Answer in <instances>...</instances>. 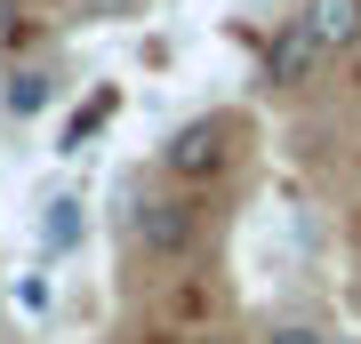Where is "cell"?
<instances>
[{
	"mask_svg": "<svg viewBox=\"0 0 361 344\" xmlns=\"http://www.w3.org/2000/svg\"><path fill=\"white\" fill-rule=\"evenodd\" d=\"M40 232H49V248H73L80 241V200H49V224Z\"/></svg>",
	"mask_w": 361,
	"mask_h": 344,
	"instance_id": "8",
	"label": "cell"
},
{
	"mask_svg": "<svg viewBox=\"0 0 361 344\" xmlns=\"http://www.w3.org/2000/svg\"><path fill=\"white\" fill-rule=\"evenodd\" d=\"M113 104H121V96H113V89H104V96H97V104H80V120H73V128H65V153H80V144H89V136H97V128H104V120H113Z\"/></svg>",
	"mask_w": 361,
	"mask_h": 344,
	"instance_id": "6",
	"label": "cell"
},
{
	"mask_svg": "<svg viewBox=\"0 0 361 344\" xmlns=\"http://www.w3.org/2000/svg\"><path fill=\"white\" fill-rule=\"evenodd\" d=\"M313 64H329V49L305 32V16H289V25L273 32V49H265V80H273V89H305Z\"/></svg>",
	"mask_w": 361,
	"mask_h": 344,
	"instance_id": "3",
	"label": "cell"
},
{
	"mask_svg": "<svg viewBox=\"0 0 361 344\" xmlns=\"http://www.w3.org/2000/svg\"><path fill=\"white\" fill-rule=\"evenodd\" d=\"M129 232H137V248L177 256L185 241H193V200H177V192H137L129 200Z\"/></svg>",
	"mask_w": 361,
	"mask_h": 344,
	"instance_id": "2",
	"label": "cell"
},
{
	"mask_svg": "<svg viewBox=\"0 0 361 344\" xmlns=\"http://www.w3.org/2000/svg\"><path fill=\"white\" fill-rule=\"evenodd\" d=\"M265 344H329V336H322V329H313V320H281V329H273Z\"/></svg>",
	"mask_w": 361,
	"mask_h": 344,
	"instance_id": "9",
	"label": "cell"
},
{
	"mask_svg": "<svg viewBox=\"0 0 361 344\" xmlns=\"http://www.w3.org/2000/svg\"><path fill=\"white\" fill-rule=\"evenodd\" d=\"M0 104H8L16 120L49 113V104H56V72H49V64H25V72H8V80H0Z\"/></svg>",
	"mask_w": 361,
	"mask_h": 344,
	"instance_id": "5",
	"label": "cell"
},
{
	"mask_svg": "<svg viewBox=\"0 0 361 344\" xmlns=\"http://www.w3.org/2000/svg\"><path fill=\"white\" fill-rule=\"evenodd\" d=\"M233 144H241V120H225V113H201V120H185L177 136L161 144V177H177V184H201V177H225Z\"/></svg>",
	"mask_w": 361,
	"mask_h": 344,
	"instance_id": "1",
	"label": "cell"
},
{
	"mask_svg": "<svg viewBox=\"0 0 361 344\" xmlns=\"http://www.w3.org/2000/svg\"><path fill=\"white\" fill-rule=\"evenodd\" d=\"M297 16H305V32L322 40L329 56H353L361 49V0H305Z\"/></svg>",
	"mask_w": 361,
	"mask_h": 344,
	"instance_id": "4",
	"label": "cell"
},
{
	"mask_svg": "<svg viewBox=\"0 0 361 344\" xmlns=\"http://www.w3.org/2000/svg\"><path fill=\"white\" fill-rule=\"evenodd\" d=\"M80 25H129V16H145V0H73Z\"/></svg>",
	"mask_w": 361,
	"mask_h": 344,
	"instance_id": "7",
	"label": "cell"
},
{
	"mask_svg": "<svg viewBox=\"0 0 361 344\" xmlns=\"http://www.w3.org/2000/svg\"><path fill=\"white\" fill-rule=\"evenodd\" d=\"M329 344H337V336H329Z\"/></svg>",
	"mask_w": 361,
	"mask_h": 344,
	"instance_id": "11",
	"label": "cell"
},
{
	"mask_svg": "<svg viewBox=\"0 0 361 344\" xmlns=\"http://www.w3.org/2000/svg\"><path fill=\"white\" fill-rule=\"evenodd\" d=\"M16 25H25V8H16V0H0V49L16 40Z\"/></svg>",
	"mask_w": 361,
	"mask_h": 344,
	"instance_id": "10",
	"label": "cell"
}]
</instances>
